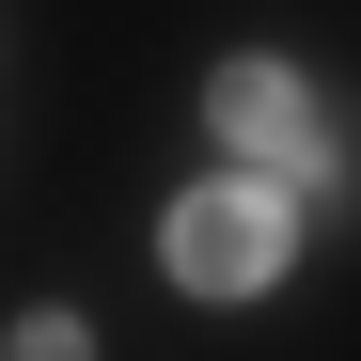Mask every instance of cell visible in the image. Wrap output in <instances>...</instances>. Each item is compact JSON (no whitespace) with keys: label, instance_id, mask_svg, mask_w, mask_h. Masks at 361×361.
Instances as JSON below:
<instances>
[{"label":"cell","instance_id":"obj_1","mask_svg":"<svg viewBox=\"0 0 361 361\" xmlns=\"http://www.w3.org/2000/svg\"><path fill=\"white\" fill-rule=\"evenodd\" d=\"M157 252H173L189 298H252V283H283V189L220 173V189H189V204L157 220Z\"/></svg>","mask_w":361,"mask_h":361},{"label":"cell","instance_id":"obj_2","mask_svg":"<svg viewBox=\"0 0 361 361\" xmlns=\"http://www.w3.org/2000/svg\"><path fill=\"white\" fill-rule=\"evenodd\" d=\"M204 126H220V157H252V173H345V142L314 126V94H298L283 63H220L204 79Z\"/></svg>","mask_w":361,"mask_h":361},{"label":"cell","instance_id":"obj_3","mask_svg":"<svg viewBox=\"0 0 361 361\" xmlns=\"http://www.w3.org/2000/svg\"><path fill=\"white\" fill-rule=\"evenodd\" d=\"M16 361H94V330H79V314H32V330H16Z\"/></svg>","mask_w":361,"mask_h":361}]
</instances>
